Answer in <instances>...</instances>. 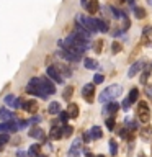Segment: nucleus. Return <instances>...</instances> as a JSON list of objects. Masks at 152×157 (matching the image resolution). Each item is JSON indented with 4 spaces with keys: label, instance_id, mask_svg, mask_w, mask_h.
I'll use <instances>...</instances> for the list:
<instances>
[{
    "label": "nucleus",
    "instance_id": "2",
    "mask_svg": "<svg viewBox=\"0 0 152 157\" xmlns=\"http://www.w3.org/2000/svg\"><path fill=\"white\" fill-rule=\"evenodd\" d=\"M26 92H28V93H31V95H36V97H39V98H43V100H46V98H48V93L44 92V90H43V87H41L39 77H33L31 80L28 82Z\"/></svg>",
    "mask_w": 152,
    "mask_h": 157
},
{
    "label": "nucleus",
    "instance_id": "16",
    "mask_svg": "<svg viewBox=\"0 0 152 157\" xmlns=\"http://www.w3.org/2000/svg\"><path fill=\"white\" fill-rule=\"evenodd\" d=\"M28 134L31 136V137H34V139H39V141H43V139H44V132H43L41 128H33V129L29 131Z\"/></svg>",
    "mask_w": 152,
    "mask_h": 157
},
{
    "label": "nucleus",
    "instance_id": "20",
    "mask_svg": "<svg viewBox=\"0 0 152 157\" xmlns=\"http://www.w3.org/2000/svg\"><path fill=\"white\" fill-rule=\"evenodd\" d=\"M49 137H51V139H61L62 137V129L57 128V126H52L51 132H49Z\"/></svg>",
    "mask_w": 152,
    "mask_h": 157
},
{
    "label": "nucleus",
    "instance_id": "37",
    "mask_svg": "<svg viewBox=\"0 0 152 157\" xmlns=\"http://www.w3.org/2000/svg\"><path fill=\"white\" fill-rule=\"evenodd\" d=\"M152 136V129L150 128H146L144 131H142V137H150Z\"/></svg>",
    "mask_w": 152,
    "mask_h": 157
},
{
    "label": "nucleus",
    "instance_id": "12",
    "mask_svg": "<svg viewBox=\"0 0 152 157\" xmlns=\"http://www.w3.org/2000/svg\"><path fill=\"white\" fill-rule=\"evenodd\" d=\"M87 12L88 13H92V15H95L98 13V8H100V3H98V0H88V3H87Z\"/></svg>",
    "mask_w": 152,
    "mask_h": 157
},
{
    "label": "nucleus",
    "instance_id": "24",
    "mask_svg": "<svg viewBox=\"0 0 152 157\" xmlns=\"http://www.w3.org/2000/svg\"><path fill=\"white\" fill-rule=\"evenodd\" d=\"M134 17H136L137 20L146 18V10L142 8V7H134Z\"/></svg>",
    "mask_w": 152,
    "mask_h": 157
},
{
    "label": "nucleus",
    "instance_id": "1",
    "mask_svg": "<svg viewBox=\"0 0 152 157\" xmlns=\"http://www.w3.org/2000/svg\"><path fill=\"white\" fill-rule=\"evenodd\" d=\"M121 92H123L121 85H118V83H113V85L106 87L105 90L100 93V101H101V103H108V101L115 100V98H118V97L121 95Z\"/></svg>",
    "mask_w": 152,
    "mask_h": 157
},
{
    "label": "nucleus",
    "instance_id": "28",
    "mask_svg": "<svg viewBox=\"0 0 152 157\" xmlns=\"http://www.w3.org/2000/svg\"><path fill=\"white\" fill-rule=\"evenodd\" d=\"M110 154L111 155H116L118 154V144H116V141H110Z\"/></svg>",
    "mask_w": 152,
    "mask_h": 157
},
{
    "label": "nucleus",
    "instance_id": "44",
    "mask_svg": "<svg viewBox=\"0 0 152 157\" xmlns=\"http://www.w3.org/2000/svg\"><path fill=\"white\" fill-rule=\"evenodd\" d=\"M127 3H131V5H134V0H126Z\"/></svg>",
    "mask_w": 152,
    "mask_h": 157
},
{
    "label": "nucleus",
    "instance_id": "31",
    "mask_svg": "<svg viewBox=\"0 0 152 157\" xmlns=\"http://www.w3.org/2000/svg\"><path fill=\"white\" fill-rule=\"evenodd\" d=\"M72 131H74L72 126H64V128H62V136H66V137L72 136Z\"/></svg>",
    "mask_w": 152,
    "mask_h": 157
},
{
    "label": "nucleus",
    "instance_id": "47",
    "mask_svg": "<svg viewBox=\"0 0 152 157\" xmlns=\"http://www.w3.org/2000/svg\"><path fill=\"white\" fill-rule=\"evenodd\" d=\"M118 2H126V0H118Z\"/></svg>",
    "mask_w": 152,
    "mask_h": 157
},
{
    "label": "nucleus",
    "instance_id": "8",
    "mask_svg": "<svg viewBox=\"0 0 152 157\" xmlns=\"http://www.w3.org/2000/svg\"><path fill=\"white\" fill-rule=\"evenodd\" d=\"M5 105L10 106V108H15V110H18V108H21L23 101L20 100L18 97H15V95H7V97H5Z\"/></svg>",
    "mask_w": 152,
    "mask_h": 157
},
{
    "label": "nucleus",
    "instance_id": "25",
    "mask_svg": "<svg viewBox=\"0 0 152 157\" xmlns=\"http://www.w3.org/2000/svg\"><path fill=\"white\" fill-rule=\"evenodd\" d=\"M127 98H129L131 103H136L137 98H139V90H137V88H132V90L129 92V95H127Z\"/></svg>",
    "mask_w": 152,
    "mask_h": 157
},
{
    "label": "nucleus",
    "instance_id": "36",
    "mask_svg": "<svg viewBox=\"0 0 152 157\" xmlns=\"http://www.w3.org/2000/svg\"><path fill=\"white\" fill-rule=\"evenodd\" d=\"M121 106H123V110H129V106H131V101H129V98H124L121 103Z\"/></svg>",
    "mask_w": 152,
    "mask_h": 157
},
{
    "label": "nucleus",
    "instance_id": "38",
    "mask_svg": "<svg viewBox=\"0 0 152 157\" xmlns=\"http://www.w3.org/2000/svg\"><path fill=\"white\" fill-rule=\"evenodd\" d=\"M147 77H149V72L146 71V72L141 75V83H146V82H147Z\"/></svg>",
    "mask_w": 152,
    "mask_h": 157
},
{
    "label": "nucleus",
    "instance_id": "3",
    "mask_svg": "<svg viewBox=\"0 0 152 157\" xmlns=\"http://www.w3.org/2000/svg\"><path fill=\"white\" fill-rule=\"evenodd\" d=\"M77 25H80L90 33H97V20L95 18H87L83 15H77Z\"/></svg>",
    "mask_w": 152,
    "mask_h": 157
},
{
    "label": "nucleus",
    "instance_id": "32",
    "mask_svg": "<svg viewBox=\"0 0 152 157\" xmlns=\"http://www.w3.org/2000/svg\"><path fill=\"white\" fill-rule=\"evenodd\" d=\"M10 141V136H8V132H0V144H7V142Z\"/></svg>",
    "mask_w": 152,
    "mask_h": 157
},
{
    "label": "nucleus",
    "instance_id": "49",
    "mask_svg": "<svg viewBox=\"0 0 152 157\" xmlns=\"http://www.w3.org/2000/svg\"><path fill=\"white\" fill-rule=\"evenodd\" d=\"M150 44H152V43H150Z\"/></svg>",
    "mask_w": 152,
    "mask_h": 157
},
{
    "label": "nucleus",
    "instance_id": "10",
    "mask_svg": "<svg viewBox=\"0 0 152 157\" xmlns=\"http://www.w3.org/2000/svg\"><path fill=\"white\" fill-rule=\"evenodd\" d=\"M21 108L26 113H36L38 111V103H36V100H26V101H23Z\"/></svg>",
    "mask_w": 152,
    "mask_h": 157
},
{
    "label": "nucleus",
    "instance_id": "30",
    "mask_svg": "<svg viewBox=\"0 0 152 157\" xmlns=\"http://www.w3.org/2000/svg\"><path fill=\"white\" fill-rule=\"evenodd\" d=\"M72 92H74V87H72V85L66 87V90H64V98H66V100H70V97H72Z\"/></svg>",
    "mask_w": 152,
    "mask_h": 157
},
{
    "label": "nucleus",
    "instance_id": "34",
    "mask_svg": "<svg viewBox=\"0 0 152 157\" xmlns=\"http://www.w3.org/2000/svg\"><path fill=\"white\" fill-rule=\"evenodd\" d=\"M67 120H69V113L67 111H59V121L67 123Z\"/></svg>",
    "mask_w": 152,
    "mask_h": 157
},
{
    "label": "nucleus",
    "instance_id": "5",
    "mask_svg": "<svg viewBox=\"0 0 152 157\" xmlns=\"http://www.w3.org/2000/svg\"><path fill=\"white\" fill-rule=\"evenodd\" d=\"M82 97L85 98L88 103H92L93 98H95V83H85L82 88Z\"/></svg>",
    "mask_w": 152,
    "mask_h": 157
},
{
    "label": "nucleus",
    "instance_id": "9",
    "mask_svg": "<svg viewBox=\"0 0 152 157\" xmlns=\"http://www.w3.org/2000/svg\"><path fill=\"white\" fill-rule=\"evenodd\" d=\"M39 82H41V87H43V90L48 93V95H52V93H56V87H54V83L49 80V78L46 77H41L39 78Z\"/></svg>",
    "mask_w": 152,
    "mask_h": 157
},
{
    "label": "nucleus",
    "instance_id": "14",
    "mask_svg": "<svg viewBox=\"0 0 152 157\" xmlns=\"http://www.w3.org/2000/svg\"><path fill=\"white\" fill-rule=\"evenodd\" d=\"M142 43L144 44H150L152 43V26H146L142 31Z\"/></svg>",
    "mask_w": 152,
    "mask_h": 157
},
{
    "label": "nucleus",
    "instance_id": "43",
    "mask_svg": "<svg viewBox=\"0 0 152 157\" xmlns=\"http://www.w3.org/2000/svg\"><path fill=\"white\" fill-rule=\"evenodd\" d=\"M80 3H82V7H87V3H88V0H82V2H80Z\"/></svg>",
    "mask_w": 152,
    "mask_h": 157
},
{
    "label": "nucleus",
    "instance_id": "33",
    "mask_svg": "<svg viewBox=\"0 0 152 157\" xmlns=\"http://www.w3.org/2000/svg\"><path fill=\"white\" fill-rule=\"evenodd\" d=\"M93 49H95V52H101V49H103V41L101 39H97L95 44H93Z\"/></svg>",
    "mask_w": 152,
    "mask_h": 157
},
{
    "label": "nucleus",
    "instance_id": "13",
    "mask_svg": "<svg viewBox=\"0 0 152 157\" xmlns=\"http://www.w3.org/2000/svg\"><path fill=\"white\" fill-rule=\"evenodd\" d=\"M142 67H144V62H142V61H139V62H134V64L131 66L129 72H127V77H134L136 74H139V71H141Z\"/></svg>",
    "mask_w": 152,
    "mask_h": 157
},
{
    "label": "nucleus",
    "instance_id": "26",
    "mask_svg": "<svg viewBox=\"0 0 152 157\" xmlns=\"http://www.w3.org/2000/svg\"><path fill=\"white\" fill-rule=\"evenodd\" d=\"M57 71H59V72H62V77H64V75H67V77H69V75L72 74L70 69H69L67 66H62V64H59V66H57Z\"/></svg>",
    "mask_w": 152,
    "mask_h": 157
},
{
    "label": "nucleus",
    "instance_id": "45",
    "mask_svg": "<svg viewBox=\"0 0 152 157\" xmlns=\"http://www.w3.org/2000/svg\"><path fill=\"white\" fill-rule=\"evenodd\" d=\"M36 157H46V155H44V154H38Z\"/></svg>",
    "mask_w": 152,
    "mask_h": 157
},
{
    "label": "nucleus",
    "instance_id": "48",
    "mask_svg": "<svg viewBox=\"0 0 152 157\" xmlns=\"http://www.w3.org/2000/svg\"><path fill=\"white\" fill-rule=\"evenodd\" d=\"M97 157H105V155H97Z\"/></svg>",
    "mask_w": 152,
    "mask_h": 157
},
{
    "label": "nucleus",
    "instance_id": "19",
    "mask_svg": "<svg viewBox=\"0 0 152 157\" xmlns=\"http://www.w3.org/2000/svg\"><path fill=\"white\" fill-rule=\"evenodd\" d=\"M48 111L51 113V115H57L59 111H61V103L59 101H51L48 106Z\"/></svg>",
    "mask_w": 152,
    "mask_h": 157
},
{
    "label": "nucleus",
    "instance_id": "42",
    "mask_svg": "<svg viewBox=\"0 0 152 157\" xmlns=\"http://www.w3.org/2000/svg\"><path fill=\"white\" fill-rule=\"evenodd\" d=\"M28 152H18V157H26Z\"/></svg>",
    "mask_w": 152,
    "mask_h": 157
},
{
    "label": "nucleus",
    "instance_id": "41",
    "mask_svg": "<svg viewBox=\"0 0 152 157\" xmlns=\"http://www.w3.org/2000/svg\"><path fill=\"white\" fill-rule=\"evenodd\" d=\"M82 139L88 142V141H90V134H88V132H83V136H82Z\"/></svg>",
    "mask_w": 152,
    "mask_h": 157
},
{
    "label": "nucleus",
    "instance_id": "23",
    "mask_svg": "<svg viewBox=\"0 0 152 157\" xmlns=\"http://www.w3.org/2000/svg\"><path fill=\"white\" fill-rule=\"evenodd\" d=\"M39 151H41V144H33V146L28 149V155L36 157V155L39 154Z\"/></svg>",
    "mask_w": 152,
    "mask_h": 157
},
{
    "label": "nucleus",
    "instance_id": "21",
    "mask_svg": "<svg viewBox=\"0 0 152 157\" xmlns=\"http://www.w3.org/2000/svg\"><path fill=\"white\" fill-rule=\"evenodd\" d=\"M83 66H85L87 69H90V71H93V69H98V62L95 61V59L87 57L85 61H83Z\"/></svg>",
    "mask_w": 152,
    "mask_h": 157
},
{
    "label": "nucleus",
    "instance_id": "27",
    "mask_svg": "<svg viewBox=\"0 0 152 157\" xmlns=\"http://www.w3.org/2000/svg\"><path fill=\"white\" fill-rule=\"evenodd\" d=\"M121 49H123V46L118 41H113V44H111V52L113 54H118V52H121Z\"/></svg>",
    "mask_w": 152,
    "mask_h": 157
},
{
    "label": "nucleus",
    "instance_id": "35",
    "mask_svg": "<svg viewBox=\"0 0 152 157\" xmlns=\"http://www.w3.org/2000/svg\"><path fill=\"white\" fill-rule=\"evenodd\" d=\"M103 80H105V77H103L101 74H97V75L93 77V83H101Z\"/></svg>",
    "mask_w": 152,
    "mask_h": 157
},
{
    "label": "nucleus",
    "instance_id": "46",
    "mask_svg": "<svg viewBox=\"0 0 152 157\" xmlns=\"http://www.w3.org/2000/svg\"><path fill=\"white\" fill-rule=\"evenodd\" d=\"M147 2H149V3H150V5H152V0H147Z\"/></svg>",
    "mask_w": 152,
    "mask_h": 157
},
{
    "label": "nucleus",
    "instance_id": "4",
    "mask_svg": "<svg viewBox=\"0 0 152 157\" xmlns=\"http://www.w3.org/2000/svg\"><path fill=\"white\" fill-rule=\"evenodd\" d=\"M137 116H139L141 123H149L150 111H149V106H147L146 101H139V105H137Z\"/></svg>",
    "mask_w": 152,
    "mask_h": 157
},
{
    "label": "nucleus",
    "instance_id": "40",
    "mask_svg": "<svg viewBox=\"0 0 152 157\" xmlns=\"http://www.w3.org/2000/svg\"><path fill=\"white\" fill-rule=\"evenodd\" d=\"M28 121H29V124H33V123H39V121H41V118H39V116H33L31 120H28Z\"/></svg>",
    "mask_w": 152,
    "mask_h": 157
},
{
    "label": "nucleus",
    "instance_id": "29",
    "mask_svg": "<svg viewBox=\"0 0 152 157\" xmlns=\"http://www.w3.org/2000/svg\"><path fill=\"white\" fill-rule=\"evenodd\" d=\"M115 124H116V121H115V118H113V115H111L110 118H106V128H108L110 131H113Z\"/></svg>",
    "mask_w": 152,
    "mask_h": 157
},
{
    "label": "nucleus",
    "instance_id": "39",
    "mask_svg": "<svg viewBox=\"0 0 152 157\" xmlns=\"http://www.w3.org/2000/svg\"><path fill=\"white\" fill-rule=\"evenodd\" d=\"M146 95L149 97V98H152V85H147V88H146Z\"/></svg>",
    "mask_w": 152,
    "mask_h": 157
},
{
    "label": "nucleus",
    "instance_id": "7",
    "mask_svg": "<svg viewBox=\"0 0 152 157\" xmlns=\"http://www.w3.org/2000/svg\"><path fill=\"white\" fill-rule=\"evenodd\" d=\"M46 72H48V77L52 78L56 83H62V82H64V77H62V74L57 71V67H52V66H51V67H48Z\"/></svg>",
    "mask_w": 152,
    "mask_h": 157
},
{
    "label": "nucleus",
    "instance_id": "15",
    "mask_svg": "<svg viewBox=\"0 0 152 157\" xmlns=\"http://www.w3.org/2000/svg\"><path fill=\"white\" fill-rule=\"evenodd\" d=\"M67 113H69V118H77L78 116L77 103H69V105H67Z\"/></svg>",
    "mask_w": 152,
    "mask_h": 157
},
{
    "label": "nucleus",
    "instance_id": "22",
    "mask_svg": "<svg viewBox=\"0 0 152 157\" xmlns=\"http://www.w3.org/2000/svg\"><path fill=\"white\" fill-rule=\"evenodd\" d=\"M97 29L101 31V33H106L110 28H108V23L105 21V20H97Z\"/></svg>",
    "mask_w": 152,
    "mask_h": 157
},
{
    "label": "nucleus",
    "instance_id": "6",
    "mask_svg": "<svg viewBox=\"0 0 152 157\" xmlns=\"http://www.w3.org/2000/svg\"><path fill=\"white\" fill-rule=\"evenodd\" d=\"M80 147H82V139L80 137L74 139L70 149H69V152H67V157H80Z\"/></svg>",
    "mask_w": 152,
    "mask_h": 157
},
{
    "label": "nucleus",
    "instance_id": "17",
    "mask_svg": "<svg viewBox=\"0 0 152 157\" xmlns=\"http://www.w3.org/2000/svg\"><path fill=\"white\" fill-rule=\"evenodd\" d=\"M88 134H90V139H100V137L103 136V132H101L100 126H93L92 129L88 131Z\"/></svg>",
    "mask_w": 152,
    "mask_h": 157
},
{
    "label": "nucleus",
    "instance_id": "11",
    "mask_svg": "<svg viewBox=\"0 0 152 157\" xmlns=\"http://www.w3.org/2000/svg\"><path fill=\"white\" fill-rule=\"evenodd\" d=\"M120 110V103H116L115 100H111V101H108V105L105 106V115H115V113Z\"/></svg>",
    "mask_w": 152,
    "mask_h": 157
},
{
    "label": "nucleus",
    "instance_id": "18",
    "mask_svg": "<svg viewBox=\"0 0 152 157\" xmlns=\"http://www.w3.org/2000/svg\"><path fill=\"white\" fill-rule=\"evenodd\" d=\"M13 113L8 111L7 108H0V120L2 121H8V120H13Z\"/></svg>",
    "mask_w": 152,
    "mask_h": 157
}]
</instances>
